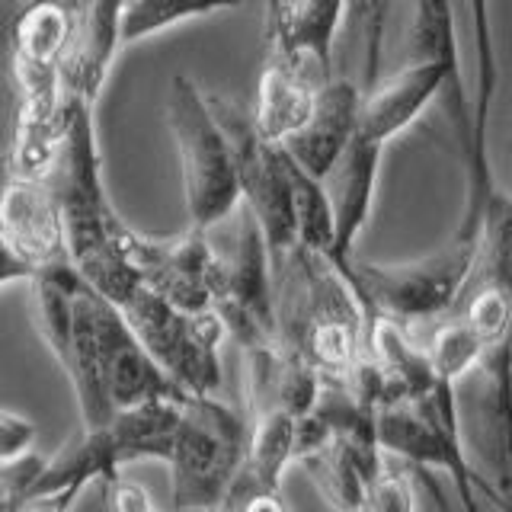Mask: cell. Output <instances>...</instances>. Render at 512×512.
Wrapping results in <instances>:
<instances>
[{
    "label": "cell",
    "mask_w": 512,
    "mask_h": 512,
    "mask_svg": "<svg viewBox=\"0 0 512 512\" xmlns=\"http://www.w3.org/2000/svg\"><path fill=\"white\" fill-rule=\"evenodd\" d=\"M71 29V7L32 4L10 23V74L16 90L13 135L7 164L16 180L48 173L61 138V84L58 64Z\"/></svg>",
    "instance_id": "6da1fadb"
},
{
    "label": "cell",
    "mask_w": 512,
    "mask_h": 512,
    "mask_svg": "<svg viewBox=\"0 0 512 512\" xmlns=\"http://www.w3.org/2000/svg\"><path fill=\"white\" fill-rule=\"evenodd\" d=\"M247 458V420L218 397H183L167 468L176 512H218Z\"/></svg>",
    "instance_id": "7a4b0ae2"
},
{
    "label": "cell",
    "mask_w": 512,
    "mask_h": 512,
    "mask_svg": "<svg viewBox=\"0 0 512 512\" xmlns=\"http://www.w3.org/2000/svg\"><path fill=\"white\" fill-rule=\"evenodd\" d=\"M109 304L122 314L141 349L183 397L218 394L221 343L228 333L215 311L183 314L141 282H132Z\"/></svg>",
    "instance_id": "3957f363"
},
{
    "label": "cell",
    "mask_w": 512,
    "mask_h": 512,
    "mask_svg": "<svg viewBox=\"0 0 512 512\" xmlns=\"http://www.w3.org/2000/svg\"><path fill=\"white\" fill-rule=\"evenodd\" d=\"M167 125L180 154L183 199L189 228L205 234L240 205L237 167L221 125L208 109V93L186 74H173L167 87Z\"/></svg>",
    "instance_id": "277c9868"
},
{
    "label": "cell",
    "mask_w": 512,
    "mask_h": 512,
    "mask_svg": "<svg viewBox=\"0 0 512 512\" xmlns=\"http://www.w3.org/2000/svg\"><path fill=\"white\" fill-rule=\"evenodd\" d=\"M32 311L48 352L68 375L84 429L112 420L103 397L100 362L93 343V288L77 276L68 260L32 272Z\"/></svg>",
    "instance_id": "5b68a950"
},
{
    "label": "cell",
    "mask_w": 512,
    "mask_h": 512,
    "mask_svg": "<svg viewBox=\"0 0 512 512\" xmlns=\"http://www.w3.org/2000/svg\"><path fill=\"white\" fill-rule=\"evenodd\" d=\"M180 400H157L135 410H122L109 423L84 429V436L64 445L55 458H45L32 493H55L64 487L87 490L93 480H106L122 474L125 464L135 461H167L170 436L176 426Z\"/></svg>",
    "instance_id": "8992f818"
},
{
    "label": "cell",
    "mask_w": 512,
    "mask_h": 512,
    "mask_svg": "<svg viewBox=\"0 0 512 512\" xmlns=\"http://www.w3.org/2000/svg\"><path fill=\"white\" fill-rule=\"evenodd\" d=\"M375 439L381 455L397 461L400 468H410L420 477H429V471H442L452 477L468 512H477V493L487 496V503L500 512L509 509L503 496L471 468L458 429L442 420L429 397L381 410L375 420Z\"/></svg>",
    "instance_id": "52a82bcc"
},
{
    "label": "cell",
    "mask_w": 512,
    "mask_h": 512,
    "mask_svg": "<svg viewBox=\"0 0 512 512\" xmlns=\"http://www.w3.org/2000/svg\"><path fill=\"white\" fill-rule=\"evenodd\" d=\"M458 436L471 468L509 496V349L496 343L455 384Z\"/></svg>",
    "instance_id": "ba28073f"
},
{
    "label": "cell",
    "mask_w": 512,
    "mask_h": 512,
    "mask_svg": "<svg viewBox=\"0 0 512 512\" xmlns=\"http://www.w3.org/2000/svg\"><path fill=\"white\" fill-rule=\"evenodd\" d=\"M122 256L144 288L183 314L215 311L221 298V253L205 234L183 231L173 240H151L128 228Z\"/></svg>",
    "instance_id": "9c48e42d"
},
{
    "label": "cell",
    "mask_w": 512,
    "mask_h": 512,
    "mask_svg": "<svg viewBox=\"0 0 512 512\" xmlns=\"http://www.w3.org/2000/svg\"><path fill=\"white\" fill-rule=\"evenodd\" d=\"M215 314L240 349L276 340L266 240L244 205H237L234 247L228 256H221V298L215 301Z\"/></svg>",
    "instance_id": "30bf717a"
},
{
    "label": "cell",
    "mask_w": 512,
    "mask_h": 512,
    "mask_svg": "<svg viewBox=\"0 0 512 512\" xmlns=\"http://www.w3.org/2000/svg\"><path fill=\"white\" fill-rule=\"evenodd\" d=\"M93 343L100 362V381L109 413L135 410L157 400H183L164 372L141 349L122 314L100 295H93Z\"/></svg>",
    "instance_id": "8fae6325"
},
{
    "label": "cell",
    "mask_w": 512,
    "mask_h": 512,
    "mask_svg": "<svg viewBox=\"0 0 512 512\" xmlns=\"http://www.w3.org/2000/svg\"><path fill=\"white\" fill-rule=\"evenodd\" d=\"M455 77H461L458 55L432 61H404L394 74L378 77L375 84L362 90L356 135L384 151L397 135H404L423 116L432 100H439Z\"/></svg>",
    "instance_id": "7c38bea8"
},
{
    "label": "cell",
    "mask_w": 512,
    "mask_h": 512,
    "mask_svg": "<svg viewBox=\"0 0 512 512\" xmlns=\"http://www.w3.org/2000/svg\"><path fill=\"white\" fill-rule=\"evenodd\" d=\"M346 4H266L263 10V58H272L324 87L333 80V39L343 26Z\"/></svg>",
    "instance_id": "4fadbf2b"
},
{
    "label": "cell",
    "mask_w": 512,
    "mask_h": 512,
    "mask_svg": "<svg viewBox=\"0 0 512 512\" xmlns=\"http://www.w3.org/2000/svg\"><path fill=\"white\" fill-rule=\"evenodd\" d=\"M119 52V4L71 7V29L58 64L61 100L96 109Z\"/></svg>",
    "instance_id": "5bb4252c"
},
{
    "label": "cell",
    "mask_w": 512,
    "mask_h": 512,
    "mask_svg": "<svg viewBox=\"0 0 512 512\" xmlns=\"http://www.w3.org/2000/svg\"><path fill=\"white\" fill-rule=\"evenodd\" d=\"M359 109H362V84L352 77L333 74L314 96L311 119L304 128L282 144V151L295 160V164L311 173L314 180L324 183V176L333 170L336 160L349 148L352 135L359 128Z\"/></svg>",
    "instance_id": "9a60e30c"
},
{
    "label": "cell",
    "mask_w": 512,
    "mask_h": 512,
    "mask_svg": "<svg viewBox=\"0 0 512 512\" xmlns=\"http://www.w3.org/2000/svg\"><path fill=\"white\" fill-rule=\"evenodd\" d=\"M384 151L375 148L362 135H352L349 148L336 160L333 170L324 176V189L333 212V266L346 269L356 253V240L372 218L378 173H381Z\"/></svg>",
    "instance_id": "2e32d148"
},
{
    "label": "cell",
    "mask_w": 512,
    "mask_h": 512,
    "mask_svg": "<svg viewBox=\"0 0 512 512\" xmlns=\"http://www.w3.org/2000/svg\"><path fill=\"white\" fill-rule=\"evenodd\" d=\"M0 240L32 272L68 260L64 256L61 218L45 176L39 180H13L0 199Z\"/></svg>",
    "instance_id": "e0dca14e"
},
{
    "label": "cell",
    "mask_w": 512,
    "mask_h": 512,
    "mask_svg": "<svg viewBox=\"0 0 512 512\" xmlns=\"http://www.w3.org/2000/svg\"><path fill=\"white\" fill-rule=\"evenodd\" d=\"M320 87H314L311 80H304L285 64L263 58L260 71V87H256V106L250 112L253 132L263 144L282 148L288 138H295L304 122L311 119L314 96Z\"/></svg>",
    "instance_id": "ac0fdd59"
},
{
    "label": "cell",
    "mask_w": 512,
    "mask_h": 512,
    "mask_svg": "<svg viewBox=\"0 0 512 512\" xmlns=\"http://www.w3.org/2000/svg\"><path fill=\"white\" fill-rule=\"evenodd\" d=\"M247 420V458L244 471L256 490H282L285 468L295 461V416L285 410H266Z\"/></svg>",
    "instance_id": "d6986e66"
},
{
    "label": "cell",
    "mask_w": 512,
    "mask_h": 512,
    "mask_svg": "<svg viewBox=\"0 0 512 512\" xmlns=\"http://www.w3.org/2000/svg\"><path fill=\"white\" fill-rule=\"evenodd\" d=\"M426 333V343L423 352H426V362L432 368V378H436V391L439 397H452L455 394V384L474 372V365L484 359V352L490 349L480 336L464 324L458 314H448L436 324L423 327Z\"/></svg>",
    "instance_id": "ffe728a7"
},
{
    "label": "cell",
    "mask_w": 512,
    "mask_h": 512,
    "mask_svg": "<svg viewBox=\"0 0 512 512\" xmlns=\"http://www.w3.org/2000/svg\"><path fill=\"white\" fill-rule=\"evenodd\" d=\"M285 154V151H282ZM288 186H292V215L298 247L333 263V212L327 189L311 173H304L292 157L285 154Z\"/></svg>",
    "instance_id": "44dd1931"
},
{
    "label": "cell",
    "mask_w": 512,
    "mask_h": 512,
    "mask_svg": "<svg viewBox=\"0 0 512 512\" xmlns=\"http://www.w3.org/2000/svg\"><path fill=\"white\" fill-rule=\"evenodd\" d=\"M234 4H154V0H141V4H119V48L125 52L128 45H138L144 39L167 32L173 26L212 20L221 13H234Z\"/></svg>",
    "instance_id": "7402d4cb"
},
{
    "label": "cell",
    "mask_w": 512,
    "mask_h": 512,
    "mask_svg": "<svg viewBox=\"0 0 512 512\" xmlns=\"http://www.w3.org/2000/svg\"><path fill=\"white\" fill-rule=\"evenodd\" d=\"M362 512H416L413 480L407 477V468H400L397 461L384 455L375 474L365 480Z\"/></svg>",
    "instance_id": "603a6c76"
},
{
    "label": "cell",
    "mask_w": 512,
    "mask_h": 512,
    "mask_svg": "<svg viewBox=\"0 0 512 512\" xmlns=\"http://www.w3.org/2000/svg\"><path fill=\"white\" fill-rule=\"evenodd\" d=\"M45 468V458L42 455H26L13 464H0V512H16L20 503L29 496L32 484L39 480Z\"/></svg>",
    "instance_id": "cb8c5ba5"
},
{
    "label": "cell",
    "mask_w": 512,
    "mask_h": 512,
    "mask_svg": "<svg viewBox=\"0 0 512 512\" xmlns=\"http://www.w3.org/2000/svg\"><path fill=\"white\" fill-rule=\"evenodd\" d=\"M36 426L13 410H0V464H13L36 452Z\"/></svg>",
    "instance_id": "d4e9b609"
},
{
    "label": "cell",
    "mask_w": 512,
    "mask_h": 512,
    "mask_svg": "<svg viewBox=\"0 0 512 512\" xmlns=\"http://www.w3.org/2000/svg\"><path fill=\"white\" fill-rule=\"evenodd\" d=\"M106 503L109 512H160L157 503L151 500V493L125 474L106 480Z\"/></svg>",
    "instance_id": "484cf974"
},
{
    "label": "cell",
    "mask_w": 512,
    "mask_h": 512,
    "mask_svg": "<svg viewBox=\"0 0 512 512\" xmlns=\"http://www.w3.org/2000/svg\"><path fill=\"white\" fill-rule=\"evenodd\" d=\"M80 493L84 490H74V487H64L55 493H32L20 503L16 512H71L74 503L80 500Z\"/></svg>",
    "instance_id": "4316f807"
},
{
    "label": "cell",
    "mask_w": 512,
    "mask_h": 512,
    "mask_svg": "<svg viewBox=\"0 0 512 512\" xmlns=\"http://www.w3.org/2000/svg\"><path fill=\"white\" fill-rule=\"evenodd\" d=\"M237 512H292V509H288L282 490H256V484L247 477V490L240 496Z\"/></svg>",
    "instance_id": "83f0119b"
},
{
    "label": "cell",
    "mask_w": 512,
    "mask_h": 512,
    "mask_svg": "<svg viewBox=\"0 0 512 512\" xmlns=\"http://www.w3.org/2000/svg\"><path fill=\"white\" fill-rule=\"evenodd\" d=\"M29 279H32V269L16 260V256L4 247V240H0V288L13 285V282H29Z\"/></svg>",
    "instance_id": "f1b7e54d"
},
{
    "label": "cell",
    "mask_w": 512,
    "mask_h": 512,
    "mask_svg": "<svg viewBox=\"0 0 512 512\" xmlns=\"http://www.w3.org/2000/svg\"><path fill=\"white\" fill-rule=\"evenodd\" d=\"M10 180H13V173H10V164H7V154L0 151V199H4V189H7Z\"/></svg>",
    "instance_id": "f546056e"
}]
</instances>
